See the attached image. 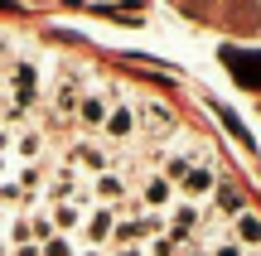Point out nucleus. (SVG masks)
I'll return each instance as SVG.
<instances>
[{
	"label": "nucleus",
	"instance_id": "nucleus-1",
	"mask_svg": "<svg viewBox=\"0 0 261 256\" xmlns=\"http://www.w3.org/2000/svg\"><path fill=\"white\" fill-rule=\"evenodd\" d=\"M10 92H15V111H29L39 97V68L29 63V58H19L15 68H10Z\"/></svg>",
	"mask_w": 261,
	"mask_h": 256
},
{
	"label": "nucleus",
	"instance_id": "nucleus-2",
	"mask_svg": "<svg viewBox=\"0 0 261 256\" xmlns=\"http://www.w3.org/2000/svg\"><path fill=\"white\" fill-rule=\"evenodd\" d=\"M136 121H140V135H150V140H160V135L174 131V111H169L165 102H140Z\"/></svg>",
	"mask_w": 261,
	"mask_h": 256
},
{
	"label": "nucleus",
	"instance_id": "nucleus-3",
	"mask_svg": "<svg viewBox=\"0 0 261 256\" xmlns=\"http://www.w3.org/2000/svg\"><path fill=\"white\" fill-rule=\"evenodd\" d=\"M112 232H116V208H102V203H97V208L83 218V237H87V247L102 251L107 242H112Z\"/></svg>",
	"mask_w": 261,
	"mask_h": 256
},
{
	"label": "nucleus",
	"instance_id": "nucleus-4",
	"mask_svg": "<svg viewBox=\"0 0 261 256\" xmlns=\"http://www.w3.org/2000/svg\"><path fill=\"white\" fill-rule=\"evenodd\" d=\"M92 198L102 203V208H116V203H126V174L121 169H107L92 179Z\"/></svg>",
	"mask_w": 261,
	"mask_h": 256
},
{
	"label": "nucleus",
	"instance_id": "nucleus-5",
	"mask_svg": "<svg viewBox=\"0 0 261 256\" xmlns=\"http://www.w3.org/2000/svg\"><path fill=\"white\" fill-rule=\"evenodd\" d=\"M102 131L112 135V140H130V135H140V121H136V111H130V102H112Z\"/></svg>",
	"mask_w": 261,
	"mask_h": 256
},
{
	"label": "nucleus",
	"instance_id": "nucleus-6",
	"mask_svg": "<svg viewBox=\"0 0 261 256\" xmlns=\"http://www.w3.org/2000/svg\"><path fill=\"white\" fill-rule=\"evenodd\" d=\"M68 164H73V169H92V174H107V169H112V155H107L102 145L83 140V145H73V150H68Z\"/></svg>",
	"mask_w": 261,
	"mask_h": 256
},
{
	"label": "nucleus",
	"instance_id": "nucleus-7",
	"mask_svg": "<svg viewBox=\"0 0 261 256\" xmlns=\"http://www.w3.org/2000/svg\"><path fill=\"white\" fill-rule=\"evenodd\" d=\"M77 102H83V77H77V73H68L63 82H58V92H54V116H58V121L77 116Z\"/></svg>",
	"mask_w": 261,
	"mask_h": 256
},
{
	"label": "nucleus",
	"instance_id": "nucleus-8",
	"mask_svg": "<svg viewBox=\"0 0 261 256\" xmlns=\"http://www.w3.org/2000/svg\"><path fill=\"white\" fill-rule=\"evenodd\" d=\"M107 111H112V97L107 92H83V102H77V126L97 131V126H107Z\"/></svg>",
	"mask_w": 261,
	"mask_h": 256
},
{
	"label": "nucleus",
	"instance_id": "nucleus-9",
	"mask_svg": "<svg viewBox=\"0 0 261 256\" xmlns=\"http://www.w3.org/2000/svg\"><path fill=\"white\" fill-rule=\"evenodd\" d=\"M169 198H174V184H169L165 174H150L145 189H140V203H145L150 213H160V208H169Z\"/></svg>",
	"mask_w": 261,
	"mask_h": 256
},
{
	"label": "nucleus",
	"instance_id": "nucleus-10",
	"mask_svg": "<svg viewBox=\"0 0 261 256\" xmlns=\"http://www.w3.org/2000/svg\"><path fill=\"white\" fill-rule=\"evenodd\" d=\"M227 63L237 68V82L261 92V53H227Z\"/></svg>",
	"mask_w": 261,
	"mask_h": 256
},
{
	"label": "nucleus",
	"instance_id": "nucleus-11",
	"mask_svg": "<svg viewBox=\"0 0 261 256\" xmlns=\"http://www.w3.org/2000/svg\"><path fill=\"white\" fill-rule=\"evenodd\" d=\"M48 222L58 227V237H63V232H77V227H83V203H54Z\"/></svg>",
	"mask_w": 261,
	"mask_h": 256
},
{
	"label": "nucleus",
	"instance_id": "nucleus-12",
	"mask_svg": "<svg viewBox=\"0 0 261 256\" xmlns=\"http://www.w3.org/2000/svg\"><path fill=\"white\" fill-rule=\"evenodd\" d=\"M179 189H184V198H203L208 189H213V169H203V164H194V169L179 179Z\"/></svg>",
	"mask_w": 261,
	"mask_h": 256
},
{
	"label": "nucleus",
	"instance_id": "nucleus-13",
	"mask_svg": "<svg viewBox=\"0 0 261 256\" xmlns=\"http://www.w3.org/2000/svg\"><path fill=\"white\" fill-rule=\"evenodd\" d=\"M184 247H189V237H179V232H160V237L150 242L145 256H184Z\"/></svg>",
	"mask_w": 261,
	"mask_h": 256
},
{
	"label": "nucleus",
	"instance_id": "nucleus-14",
	"mask_svg": "<svg viewBox=\"0 0 261 256\" xmlns=\"http://www.w3.org/2000/svg\"><path fill=\"white\" fill-rule=\"evenodd\" d=\"M194 227H203L198 208H194V203H174V232H179V237H189Z\"/></svg>",
	"mask_w": 261,
	"mask_h": 256
},
{
	"label": "nucleus",
	"instance_id": "nucleus-15",
	"mask_svg": "<svg viewBox=\"0 0 261 256\" xmlns=\"http://www.w3.org/2000/svg\"><path fill=\"white\" fill-rule=\"evenodd\" d=\"M232 232H237V242H261V218L256 213H237V222H232Z\"/></svg>",
	"mask_w": 261,
	"mask_h": 256
},
{
	"label": "nucleus",
	"instance_id": "nucleus-16",
	"mask_svg": "<svg viewBox=\"0 0 261 256\" xmlns=\"http://www.w3.org/2000/svg\"><path fill=\"white\" fill-rule=\"evenodd\" d=\"M39 150H44V135H39V131H19V140H15L19 160H39Z\"/></svg>",
	"mask_w": 261,
	"mask_h": 256
},
{
	"label": "nucleus",
	"instance_id": "nucleus-17",
	"mask_svg": "<svg viewBox=\"0 0 261 256\" xmlns=\"http://www.w3.org/2000/svg\"><path fill=\"white\" fill-rule=\"evenodd\" d=\"M15 203H29V193L19 189L15 179H5V184H0V208H15Z\"/></svg>",
	"mask_w": 261,
	"mask_h": 256
},
{
	"label": "nucleus",
	"instance_id": "nucleus-18",
	"mask_svg": "<svg viewBox=\"0 0 261 256\" xmlns=\"http://www.w3.org/2000/svg\"><path fill=\"white\" fill-rule=\"evenodd\" d=\"M218 208L223 213H242V193L237 189H218Z\"/></svg>",
	"mask_w": 261,
	"mask_h": 256
},
{
	"label": "nucleus",
	"instance_id": "nucleus-19",
	"mask_svg": "<svg viewBox=\"0 0 261 256\" xmlns=\"http://www.w3.org/2000/svg\"><path fill=\"white\" fill-rule=\"evenodd\" d=\"M44 256H73V242H68V237H58V232H54V237L44 242Z\"/></svg>",
	"mask_w": 261,
	"mask_h": 256
},
{
	"label": "nucleus",
	"instance_id": "nucleus-20",
	"mask_svg": "<svg viewBox=\"0 0 261 256\" xmlns=\"http://www.w3.org/2000/svg\"><path fill=\"white\" fill-rule=\"evenodd\" d=\"M10 242H15V247H29V242H34V232H29V222H24V218L10 222Z\"/></svg>",
	"mask_w": 261,
	"mask_h": 256
},
{
	"label": "nucleus",
	"instance_id": "nucleus-21",
	"mask_svg": "<svg viewBox=\"0 0 261 256\" xmlns=\"http://www.w3.org/2000/svg\"><path fill=\"white\" fill-rule=\"evenodd\" d=\"M213 256H242V247H237V242H223V247H218Z\"/></svg>",
	"mask_w": 261,
	"mask_h": 256
},
{
	"label": "nucleus",
	"instance_id": "nucleus-22",
	"mask_svg": "<svg viewBox=\"0 0 261 256\" xmlns=\"http://www.w3.org/2000/svg\"><path fill=\"white\" fill-rule=\"evenodd\" d=\"M112 256H145V251H140V247H116Z\"/></svg>",
	"mask_w": 261,
	"mask_h": 256
},
{
	"label": "nucleus",
	"instance_id": "nucleus-23",
	"mask_svg": "<svg viewBox=\"0 0 261 256\" xmlns=\"http://www.w3.org/2000/svg\"><path fill=\"white\" fill-rule=\"evenodd\" d=\"M10 150V131H0V155H5Z\"/></svg>",
	"mask_w": 261,
	"mask_h": 256
},
{
	"label": "nucleus",
	"instance_id": "nucleus-24",
	"mask_svg": "<svg viewBox=\"0 0 261 256\" xmlns=\"http://www.w3.org/2000/svg\"><path fill=\"white\" fill-rule=\"evenodd\" d=\"M184 256H208V251H198V247H189V251H184Z\"/></svg>",
	"mask_w": 261,
	"mask_h": 256
},
{
	"label": "nucleus",
	"instance_id": "nucleus-25",
	"mask_svg": "<svg viewBox=\"0 0 261 256\" xmlns=\"http://www.w3.org/2000/svg\"><path fill=\"white\" fill-rule=\"evenodd\" d=\"M83 256H102V251H97V247H87V251H83Z\"/></svg>",
	"mask_w": 261,
	"mask_h": 256
}]
</instances>
